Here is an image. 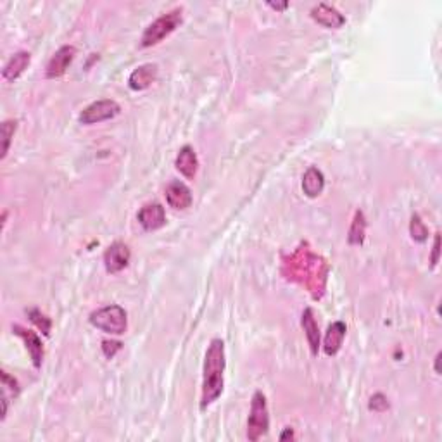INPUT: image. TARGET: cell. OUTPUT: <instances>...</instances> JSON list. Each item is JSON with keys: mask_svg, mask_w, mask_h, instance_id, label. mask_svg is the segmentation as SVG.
Segmentation results:
<instances>
[{"mask_svg": "<svg viewBox=\"0 0 442 442\" xmlns=\"http://www.w3.org/2000/svg\"><path fill=\"white\" fill-rule=\"evenodd\" d=\"M175 166L186 180L195 178L197 171H199V157L195 154V148L192 145H183L176 155Z\"/></svg>", "mask_w": 442, "mask_h": 442, "instance_id": "14", "label": "cell"}, {"mask_svg": "<svg viewBox=\"0 0 442 442\" xmlns=\"http://www.w3.org/2000/svg\"><path fill=\"white\" fill-rule=\"evenodd\" d=\"M131 259V251L124 242H113L109 247L104 252V266H106V271L110 275H116V273L123 271L124 268H128Z\"/></svg>", "mask_w": 442, "mask_h": 442, "instance_id": "7", "label": "cell"}, {"mask_svg": "<svg viewBox=\"0 0 442 442\" xmlns=\"http://www.w3.org/2000/svg\"><path fill=\"white\" fill-rule=\"evenodd\" d=\"M345 327L344 321H334V323L328 327L327 334H325V342H323V352L327 356H335L342 347V342H344Z\"/></svg>", "mask_w": 442, "mask_h": 442, "instance_id": "17", "label": "cell"}, {"mask_svg": "<svg viewBox=\"0 0 442 442\" xmlns=\"http://www.w3.org/2000/svg\"><path fill=\"white\" fill-rule=\"evenodd\" d=\"M268 7H271V9L280 10V12H282V10H285L287 7H289V2H268Z\"/></svg>", "mask_w": 442, "mask_h": 442, "instance_id": "27", "label": "cell"}, {"mask_svg": "<svg viewBox=\"0 0 442 442\" xmlns=\"http://www.w3.org/2000/svg\"><path fill=\"white\" fill-rule=\"evenodd\" d=\"M296 435H294V430L290 427L285 428V432L283 434H280V441H290V439H294Z\"/></svg>", "mask_w": 442, "mask_h": 442, "instance_id": "28", "label": "cell"}, {"mask_svg": "<svg viewBox=\"0 0 442 442\" xmlns=\"http://www.w3.org/2000/svg\"><path fill=\"white\" fill-rule=\"evenodd\" d=\"M389 399H387L383 394H375V396H372V399H369L368 403V407L372 411H375V413H383V411L389 410Z\"/></svg>", "mask_w": 442, "mask_h": 442, "instance_id": "23", "label": "cell"}, {"mask_svg": "<svg viewBox=\"0 0 442 442\" xmlns=\"http://www.w3.org/2000/svg\"><path fill=\"white\" fill-rule=\"evenodd\" d=\"M439 256H441V235H435L434 238V247H432V256H430V266L435 268L439 262Z\"/></svg>", "mask_w": 442, "mask_h": 442, "instance_id": "26", "label": "cell"}, {"mask_svg": "<svg viewBox=\"0 0 442 442\" xmlns=\"http://www.w3.org/2000/svg\"><path fill=\"white\" fill-rule=\"evenodd\" d=\"M26 314H28V318H30L31 323H33L35 327H37L38 330H40L41 334L45 335V337H48V335H50L52 321H50V318L47 316V314L41 313V311L37 309V307H30V309H26Z\"/></svg>", "mask_w": 442, "mask_h": 442, "instance_id": "20", "label": "cell"}, {"mask_svg": "<svg viewBox=\"0 0 442 442\" xmlns=\"http://www.w3.org/2000/svg\"><path fill=\"white\" fill-rule=\"evenodd\" d=\"M224 342L221 338H213L204 358V375H202V396H200V410L214 403L223 394L224 389Z\"/></svg>", "mask_w": 442, "mask_h": 442, "instance_id": "2", "label": "cell"}, {"mask_svg": "<svg viewBox=\"0 0 442 442\" xmlns=\"http://www.w3.org/2000/svg\"><path fill=\"white\" fill-rule=\"evenodd\" d=\"M123 344L117 340H102V352L107 359H113L117 351H121Z\"/></svg>", "mask_w": 442, "mask_h": 442, "instance_id": "25", "label": "cell"}, {"mask_svg": "<svg viewBox=\"0 0 442 442\" xmlns=\"http://www.w3.org/2000/svg\"><path fill=\"white\" fill-rule=\"evenodd\" d=\"M269 430V411L268 401L261 390H256L251 401V411L247 418V439L251 442L265 437Z\"/></svg>", "mask_w": 442, "mask_h": 442, "instance_id": "5", "label": "cell"}, {"mask_svg": "<svg viewBox=\"0 0 442 442\" xmlns=\"http://www.w3.org/2000/svg\"><path fill=\"white\" fill-rule=\"evenodd\" d=\"M182 23H183V7H175V9L169 10V12L159 16L157 19L152 21V23L145 28V31L142 33V38H140V45L144 48L154 47V45H157L159 41L168 38L169 35H171Z\"/></svg>", "mask_w": 442, "mask_h": 442, "instance_id": "3", "label": "cell"}, {"mask_svg": "<svg viewBox=\"0 0 442 442\" xmlns=\"http://www.w3.org/2000/svg\"><path fill=\"white\" fill-rule=\"evenodd\" d=\"M159 76V68L154 62H147V64L138 66L137 69H133V73L128 78V86H130L133 92H142V90H147L148 86H152L155 83Z\"/></svg>", "mask_w": 442, "mask_h": 442, "instance_id": "10", "label": "cell"}, {"mask_svg": "<svg viewBox=\"0 0 442 442\" xmlns=\"http://www.w3.org/2000/svg\"><path fill=\"white\" fill-rule=\"evenodd\" d=\"M12 332L24 340L28 354H30L35 368H40L41 361H44V344H41V338L33 330H28V328L21 327V325H14Z\"/></svg>", "mask_w": 442, "mask_h": 442, "instance_id": "12", "label": "cell"}, {"mask_svg": "<svg viewBox=\"0 0 442 442\" xmlns=\"http://www.w3.org/2000/svg\"><path fill=\"white\" fill-rule=\"evenodd\" d=\"M441 352H437V356H435L434 359V372L437 373V375H441V368H439V363H441Z\"/></svg>", "mask_w": 442, "mask_h": 442, "instance_id": "29", "label": "cell"}, {"mask_svg": "<svg viewBox=\"0 0 442 442\" xmlns=\"http://www.w3.org/2000/svg\"><path fill=\"white\" fill-rule=\"evenodd\" d=\"M121 113V107L116 100L110 99H102V100H95L90 106H86L85 109L79 113V123L81 124H95V123H102V121L113 119L117 114Z\"/></svg>", "mask_w": 442, "mask_h": 442, "instance_id": "6", "label": "cell"}, {"mask_svg": "<svg viewBox=\"0 0 442 442\" xmlns=\"http://www.w3.org/2000/svg\"><path fill=\"white\" fill-rule=\"evenodd\" d=\"M17 121L16 119H7L2 123V155L0 157L6 159L7 152H9L10 142H12L14 133H16Z\"/></svg>", "mask_w": 442, "mask_h": 442, "instance_id": "22", "label": "cell"}, {"mask_svg": "<svg viewBox=\"0 0 442 442\" xmlns=\"http://www.w3.org/2000/svg\"><path fill=\"white\" fill-rule=\"evenodd\" d=\"M300 325H302V330L304 334H306L311 354L318 356V351H320V327H318L316 318H314V311L311 309V307H306V309L302 311Z\"/></svg>", "mask_w": 442, "mask_h": 442, "instance_id": "15", "label": "cell"}, {"mask_svg": "<svg viewBox=\"0 0 442 442\" xmlns=\"http://www.w3.org/2000/svg\"><path fill=\"white\" fill-rule=\"evenodd\" d=\"M290 273H287V278L299 282L309 289L314 299H320L325 292V283H327L328 265L323 258L313 254L307 249V245H300L296 254L290 258Z\"/></svg>", "mask_w": 442, "mask_h": 442, "instance_id": "1", "label": "cell"}, {"mask_svg": "<svg viewBox=\"0 0 442 442\" xmlns=\"http://www.w3.org/2000/svg\"><path fill=\"white\" fill-rule=\"evenodd\" d=\"M76 48L73 45H64V47L59 48L54 55L50 57V61L47 62V68H45V78L55 79L64 76V73L68 71V68L71 66V62L75 61Z\"/></svg>", "mask_w": 442, "mask_h": 442, "instance_id": "8", "label": "cell"}, {"mask_svg": "<svg viewBox=\"0 0 442 442\" xmlns=\"http://www.w3.org/2000/svg\"><path fill=\"white\" fill-rule=\"evenodd\" d=\"M2 387L3 390H9L12 397L19 396V383H17V380L12 378L7 372H2Z\"/></svg>", "mask_w": 442, "mask_h": 442, "instance_id": "24", "label": "cell"}, {"mask_svg": "<svg viewBox=\"0 0 442 442\" xmlns=\"http://www.w3.org/2000/svg\"><path fill=\"white\" fill-rule=\"evenodd\" d=\"M90 325L109 335H123L128 328V313L119 304H109L93 311L88 318Z\"/></svg>", "mask_w": 442, "mask_h": 442, "instance_id": "4", "label": "cell"}, {"mask_svg": "<svg viewBox=\"0 0 442 442\" xmlns=\"http://www.w3.org/2000/svg\"><path fill=\"white\" fill-rule=\"evenodd\" d=\"M138 223L145 231H155L166 224V211L159 202H148L138 211Z\"/></svg>", "mask_w": 442, "mask_h": 442, "instance_id": "9", "label": "cell"}, {"mask_svg": "<svg viewBox=\"0 0 442 442\" xmlns=\"http://www.w3.org/2000/svg\"><path fill=\"white\" fill-rule=\"evenodd\" d=\"M30 62H31L30 52H24V50L16 52V54H14L12 57H10L9 61L6 62V66H3V69H2L3 79H6V81L14 83L21 75H23L24 71H26V68L30 66Z\"/></svg>", "mask_w": 442, "mask_h": 442, "instance_id": "16", "label": "cell"}, {"mask_svg": "<svg viewBox=\"0 0 442 442\" xmlns=\"http://www.w3.org/2000/svg\"><path fill=\"white\" fill-rule=\"evenodd\" d=\"M166 202L169 207L176 211H185L192 206V190L183 182H171L166 186Z\"/></svg>", "mask_w": 442, "mask_h": 442, "instance_id": "11", "label": "cell"}, {"mask_svg": "<svg viewBox=\"0 0 442 442\" xmlns=\"http://www.w3.org/2000/svg\"><path fill=\"white\" fill-rule=\"evenodd\" d=\"M410 233H411V238H413L414 242H420V244L427 242L428 228H427V224L421 221L420 214H413V218H411Z\"/></svg>", "mask_w": 442, "mask_h": 442, "instance_id": "21", "label": "cell"}, {"mask_svg": "<svg viewBox=\"0 0 442 442\" xmlns=\"http://www.w3.org/2000/svg\"><path fill=\"white\" fill-rule=\"evenodd\" d=\"M365 233H366V218L365 213L361 209H358L352 218L351 228H349L347 242L349 245H361L365 242Z\"/></svg>", "mask_w": 442, "mask_h": 442, "instance_id": "19", "label": "cell"}, {"mask_svg": "<svg viewBox=\"0 0 442 442\" xmlns=\"http://www.w3.org/2000/svg\"><path fill=\"white\" fill-rule=\"evenodd\" d=\"M325 189V176L316 166H311L302 175V192L309 199H316Z\"/></svg>", "mask_w": 442, "mask_h": 442, "instance_id": "18", "label": "cell"}, {"mask_svg": "<svg viewBox=\"0 0 442 442\" xmlns=\"http://www.w3.org/2000/svg\"><path fill=\"white\" fill-rule=\"evenodd\" d=\"M311 17L316 21L318 24L330 30H338L345 24V16L338 12L335 7L328 6V3H318L311 9Z\"/></svg>", "mask_w": 442, "mask_h": 442, "instance_id": "13", "label": "cell"}]
</instances>
